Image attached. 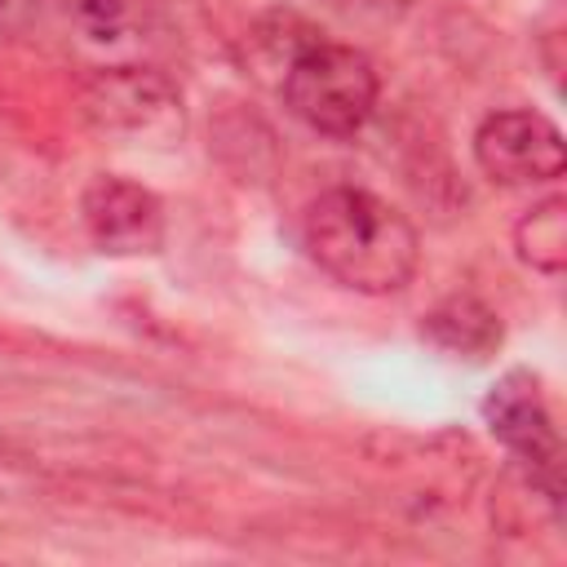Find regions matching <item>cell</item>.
I'll return each instance as SVG.
<instances>
[{"label":"cell","instance_id":"6da1fadb","mask_svg":"<svg viewBox=\"0 0 567 567\" xmlns=\"http://www.w3.org/2000/svg\"><path fill=\"white\" fill-rule=\"evenodd\" d=\"M301 244L323 275L368 297L399 292L421 261L416 226L390 199L354 186H332L306 204Z\"/></svg>","mask_w":567,"mask_h":567},{"label":"cell","instance_id":"7a4b0ae2","mask_svg":"<svg viewBox=\"0 0 567 567\" xmlns=\"http://www.w3.org/2000/svg\"><path fill=\"white\" fill-rule=\"evenodd\" d=\"M279 93L306 128L323 137H350L377 106V71L359 49L323 40L319 31L279 75Z\"/></svg>","mask_w":567,"mask_h":567},{"label":"cell","instance_id":"3957f363","mask_svg":"<svg viewBox=\"0 0 567 567\" xmlns=\"http://www.w3.org/2000/svg\"><path fill=\"white\" fill-rule=\"evenodd\" d=\"M483 416L492 434L527 465V478H536L558 501V470H563V439L545 408V394L532 372H509L492 385Z\"/></svg>","mask_w":567,"mask_h":567},{"label":"cell","instance_id":"277c9868","mask_svg":"<svg viewBox=\"0 0 567 567\" xmlns=\"http://www.w3.org/2000/svg\"><path fill=\"white\" fill-rule=\"evenodd\" d=\"M474 159L478 168L501 186H532L563 173L567 151L554 120L540 111H492L474 133Z\"/></svg>","mask_w":567,"mask_h":567},{"label":"cell","instance_id":"5b68a950","mask_svg":"<svg viewBox=\"0 0 567 567\" xmlns=\"http://www.w3.org/2000/svg\"><path fill=\"white\" fill-rule=\"evenodd\" d=\"M84 115L102 133H124V137L182 133V97L164 75L137 66H111L93 75L84 89Z\"/></svg>","mask_w":567,"mask_h":567},{"label":"cell","instance_id":"8992f818","mask_svg":"<svg viewBox=\"0 0 567 567\" xmlns=\"http://www.w3.org/2000/svg\"><path fill=\"white\" fill-rule=\"evenodd\" d=\"M80 213H84V230L97 244V252L137 257V252H155L164 244L159 199L128 177H93L84 186Z\"/></svg>","mask_w":567,"mask_h":567},{"label":"cell","instance_id":"52a82bcc","mask_svg":"<svg viewBox=\"0 0 567 567\" xmlns=\"http://www.w3.org/2000/svg\"><path fill=\"white\" fill-rule=\"evenodd\" d=\"M421 332L439 346V350H452V354H470V359H483L492 346H501V319L474 301V297H452L443 301L439 310L425 315Z\"/></svg>","mask_w":567,"mask_h":567},{"label":"cell","instance_id":"ba28073f","mask_svg":"<svg viewBox=\"0 0 567 567\" xmlns=\"http://www.w3.org/2000/svg\"><path fill=\"white\" fill-rule=\"evenodd\" d=\"M514 248H518L523 266H532L540 275H563V266H567V199L549 195V199L532 204L514 226Z\"/></svg>","mask_w":567,"mask_h":567}]
</instances>
